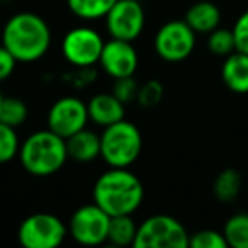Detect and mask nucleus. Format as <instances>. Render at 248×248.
I'll return each instance as SVG.
<instances>
[{"mask_svg":"<svg viewBox=\"0 0 248 248\" xmlns=\"http://www.w3.org/2000/svg\"><path fill=\"white\" fill-rule=\"evenodd\" d=\"M117 0H66L72 14L83 21H95L107 16Z\"/></svg>","mask_w":248,"mask_h":248,"instance_id":"nucleus-19","label":"nucleus"},{"mask_svg":"<svg viewBox=\"0 0 248 248\" xmlns=\"http://www.w3.org/2000/svg\"><path fill=\"white\" fill-rule=\"evenodd\" d=\"M138 89H140V85L135 80V75L124 77V78H116L112 93L121 102L129 104V102H133V100H136V97H138Z\"/></svg>","mask_w":248,"mask_h":248,"instance_id":"nucleus-26","label":"nucleus"},{"mask_svg":"<svg viewBox=\"0 0 248 248\" xmlns=\"http://www.w3.org/2000/svg\"><path fill=\"white\" fill-rule=\"evenodd\" d=\"M21 141L16 128L0 123V163H7L19 156Z\"/></svg>","mask_w":248,"mask_h":248,"instance_id":"nucleus-23","label":"nucleus"},{"mask_svg":"<svg viewBox=\"0 0 248 248\" xmlns=\"http://www.w3.org/2000/svg\"><path fill=\"white\" fill-rule=\"evenodd\" d=\"M135 248H187L189 233L177 217L153 214L138 224Z\"/></svg>","mask_w":248,"mask_h":248,"instance_id":"nucleus-5","label":"nucleus"},{"mask_svg":"<svg viewBox=\"0 0 248 248\" xmlns=\"http://www.w3.org/2000/svg\"><path fill=\"white\" fill-rule=\"evenodd\" d=\"M2 99H4V95H2V92H0V104H2Z\"/></svg>","mask_w":248,"mask_h":248,"instance_id":"nucleus-29","label":"nucleus"},{"mask_svg":"<svg viewBox=\"0 0 248 248\" xmlns=\"http://www.w3.org/2000/svg\"><path fill=\"white\" fill-rule=\"evenodd\" d=\"M138 2H143V0H138Z\"/></svg>","mask_w":248,"mask_h":248,"instance_id":"nucleus-30","label":"nucleus"},{"mask_svg":"<svg viewBox=\"0 0 248 248\" xmlns=\"http://www.w3.org/2000/svg\"><path fill=\"white\" fill-rule=\"evenodd\" d=\"M224 85L234 93H248V55L233 51L226 56L221 66Z\"/></svg>","mask_w":248,"mask_h":248,"instance_id":"nucleus-14","label":"nucleus"},{"mask_svg":"<svg viewBox=\"0 0 248 248\" xmlns=\"http://www.w3.org/2000/svg\"><path fill=\"white\" fill-rule=\"evenodd\" d=\"M223 234L226 238L228 247L231 248H248V214H233L224 223Z\"/></svg>","mask_w":248,"mask_h":248,"instance_id":"nucleus-20","label":"nucleus"},{"mask_svg":"<svg viewBox=\"0 0 248 248\" xmlns=\"http://www.w3.org/2000/svg\"><path fill=\"white\" fill-rule=\"evenodd\" d=\"M184 21L192 28L196 34H209L216 28H219L221 22V11L216 4L209 0H201L189 7L186 12Z\"/></svg>","mask_w":248,"mask_h":248,"instance_id":"nucleus-15","label":"nucleus"},{"mask_svg":"<svg viewBox=\"0 0 248 248\" xmlns=\"http://www.w3.org/2000/svg\"><path fill=\"white\" fill-rule=\"evenodd\" d=\"M145 9L138 0H117L106 16V28L110 38L135 41L145 29Z\"/></svg>","mask_w":248,"mask_h":248,"instance_id":"nucleus-10","label":"nucleus"},{"mask_svg":"<svg viewBox=\"0 0 248 248\" xmlns=\"http://www.w3.org/2000/svg\"><path fill=\"white\" fill-rule=\"evenodd\" d=\"M28 106L19 97H4L0 104V123L17 129L28 119Z\"/></svg>","mask_w":248,"mask_h":248,"instance_id":"nucleus-21","label":"nucleus"},{"mask_svg":"<svg viewBox=\"0 0 248 248\" xmlns=\"http://www.w3.org/2000/svg\"><path fill=\"white\" fill-rule=\"evenodd\" d=\"M89 121L87 104L78 97L66 95L58 99L49 107L46 124H48V129L66 140L68 136L75 135L77 131L87 128Z\"/></svg>","mask_w":248,"mask_h":248,"instance_id":"nucleus-11","label":"nucleus"},{"mask_svg":"<svg viewBox=\"0 0 248 248\" xmlns=\"http://www.w3.org/2000/svg\"><path fill=\"white\" fill-rule=\"evenodd\" d=\"M233 36H234V45H236V51L247 53L248 55V11L243 12L236 19V22L233 26Z\"/></svg>","mask_w":248,"mask_h":248,"instance_id":"nucleus-27","label":"nucleus"},{"mask_svg":"<svg viewBox=\"0 0 248 248\" xmlns=\"http://www.w3.org/2000/svg\"><path fill=\"white\" fill-rule=\"evenodd\" d=\"M133 214H123V216H112L109 223V234L107 241L116 247H128L135 243L138 224L133 219Z\"/></svg>","mask_w":248,"mask_h":248,"instance_id":"nucleus-17","label":"nucleus"},{"mask_svg":"<svg viewBox=\"0 0 248 248\" xmlns=\"http://www.w3.org/2000/svg\"><path fill=\"white\" fill-rule=\"evenodd\" d=\"M145 189L129 169L110 167L93 184V202L110 217L133 214L141 206Z\"/></svg>","mask_w":248,"mask_h":248,"instance_id":"nucleus-1","label":"nucleus"},{"mask_svg":"<svg viewBox=\"0 0 248 248\" xmlns=\"http://www.w3.org/2000/svg\"><path fill=\"white\" fill-rule=\"evenodd\" d=\"M17 60L14 58L11 51L5 48L4 45L0 46V82H4L7 80L9 77L14 73L16 70V65H17Z\"/></svg>","mask_w":248,"mask_h":248,"instance_id":"nucleus-28","label":"nucleus"},{"mask_svg":"<svg viewBox=\"0 0 248 248\" xmlns=\"http://www.w3.org/2000/svg\"><path fill=\"white\" fill-rule=\"evenodd\" d=\"M2 45L19 63H34L48 53L51 46V29L41 16L19 12L5 22Z\"/></svg>","mask_w":248,"mask_h":248,"instance_id":"nucleus-2","label":"nucleus"},{"mask_svg":"<svg viewBox=\"0 0 248 248\" xmlns=\"http://www.w3.org/2000/svg\"><path fill=\"white\" fill-rule=\"evenodd\" d=\"M163 97V85L158 80H148L138 89L136 102L141 107H153L162 100Z\"/></svg>","mask_w":248,"mask_h":248,"instance_id":"nucleus-25","label":"nucleus"},{"mask_svg":"<svg viewBox=\"0 0 248 248\" xmlns=\"http://www.w3.org/2000/svg\"><path fill=\"white\" fill-rule=\"evenodd\" d=\"M207 48L213 55L216 56H224L231 55L233 51H236V45H234V36L233 29L226 28H216L214 31L209 32L207 38Z\"/></svg>","mask_w":248,"mask_h":248,"instance_id":"nucleus-22","label":"nucleus"},{"mask_svg":"<svg viewBox=\"0 0 248 248\" xmlns=\"http://www.w3.org/2000/svg\"><path fill=\"white\" fill-rule=\"evenodd\" d=\"M66 152L68 158L77 162H92L100 156V136L87 128L80 129L66 138Z\"/></svg>","mask_w":248,"mask_h":248,"instance_id":"nucleus-16","label":"nucleus"},{"mask_svg":"<svg viewBox=\"0 0 248 248\" xmlns=\"http://www.w3.org/2000/svg\"><path fill=\"white\" fill-rule=\"evenodd\" d=\"M190 248H226V238L223 231L216 230H201L189 236Z\"/></svg>","mask_w":248,"mask_h":248,"instance_id":"nucleus-24","label":"nucleus"},{"mask_svg":"<svg viewBox=\"0 0 248 248\" xmlns=\"http://www.w3.org/2000/svg\"><path fill=\"white\" fill-rule=\"evenodd\" d=\"M214 196L221 202H233L241 190V173L234 169H224L214 180Z\"/></svg>","mask_w":248,"mask_h":248,"instance_id":"nucleus-18","label":"nucleus"},{"mask_svg":"<svg viewBox=\"0 0 248 248\" xmlns=\"http://www.w3.org/2000/svg\"><path fill=\"white\" fill-rule=\"evenodd\" d=\"M138 51H136L131 41L110 38L109 41L104 43L99 65L114 80L124 78V77H133L136 68H138Z\"/></svg>","mask_w":248,"mask_h":248,"instance_id":"nucleus-12","label":"nucleus"},{"mask_svg":"<svg viewBox=\"0 0 248 248\" xmlns=\"http://www.w3.org/2000/svg\"><path fill=\"white\" fill-rule=\"evenodd\" d=\"M66 160V140L48 128L32 133L21 143L19 162L26 172L34 177H48L60 172Z\"/></svg>","mask_w":248,"mask_h":248,"instance_id":"nucleus-3","label":"nucleus"},{"mask_svg":"<svg viewBox=\"0 0 248 248\" xmlns=\"http://www.w3.org/2000/svg\"><path fill=\"white\" fill-rule=\"evenodd\" d=\"M104 39L95 29L78 26L70 29L62 41L63 58L73 66L89 68L99 63L104 49Z\"/></svg>","mask_w":248,"mask_h":248,"instance_id":"nucleus-7","label":"nucleus"},{"mask_svg":"<svg viewBox=\"0 0 248 248\" xmlns=\"http://www.w3.org/2000/svg\"><path fill=\"white\" fill-rule=\"evenodd\" d=\"M155 51L163 62L179 63L187 60L196 48V32L186 21L165 22L155 34Z\"/></svg>","mask_w":248,"mask_h":248,"instance_id":"nucleus-9","label":"nucleus"},{"mask_svg":"<svg viewBox=\"0 0 248 248\" xmlns=\"http://www.w3.org/2000/svg\"><path fill=\"white\" fill-rule=\"evenodd\" d=\"M141 148V133L136 128V124L126 119L104 128L100 135V158L109 167L128 169L138 160Z\"/></svg>","mask_w":248,"mask_h":248,"instance_id":"nucleus-4","label":"nucleus"},{"mask_svg":"<svg viewBox=\"0 0 248 248\" xmlns=\"http://www.w3.org/2000/svg\"><path fill=\"white\" fill-rule=\"evenodd\" d=\"M68 226L58 216L36 213L28 216L17 230V240L24 248H56L65 241Z\"/></svg>","mask_w":248,"mask_h":248,"instance_id":"nucleus-6","label":"nucleus"},{"mask_svg":"<svg viewBox=\"0 0 248 248\" xmlns=\"http://www.w3.org/2000/svg\"><path fill=\"white\" fill-rule=\"evenodd\" d=\"M124 106L126 104L121 102L114 93H97L87 102L89 119L97 126L107 128L110 124L124 119Z\"/></svg>","mask_w":248,"mask_h":248,"instance_id":"nucleus-13","label":"nucleus"},{"mask_svg":"<svg viewBox=\"0 0 248 248\" xmlns=\"http://www.w3.org/2000/svg\"><path fill=\"white\" fill-rule=\"evenodd\" d=\"M110 216L95 202L80 206L68 221V234L80 245L95 247L107 241Z\"/></svg>","mask_w":248,"mask_h":248,"instance_id":"nucleus-8","label":"nucleus"}]
</instances>
